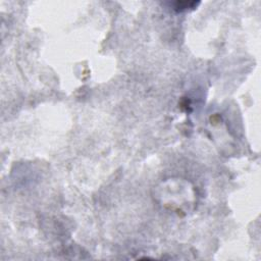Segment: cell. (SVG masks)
<instances>
[{
    "instance_id": "obj_2",
    "label": "cell",
    "mask_w": 261,
    "mask_h": 261,
    "mask_svg": "<svg viewBox=\"0 0 261 261\" xmlns=\"http://www.w3.org/2000/svg\"><path fill=\"white\" fill-rule=\"evenodd\" d=\"M198 4L199 2H195V1H176V2L170 3V6L172 7L173 10L177 12H181V11L188 10L189 8H195Z\"/></svg>"
},
{
    "instance_id": "obj_1",
    "label": "cell",
    "mask_w": 261,
    "mask_h": 261,
    "mask_svg": "<svg viewBox=\"0 0 261 261\" xmlns=\"http://www.w3.org/2000/svg\"><path fill=\"white\" fill-rule=\"evenodd\" d=\"M156 197L159 203L170 211L187 214L195 203V194L189 182L179 178H169L157 189Z\"/></svg>"
}]
</instances>
